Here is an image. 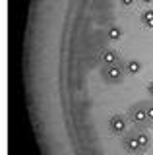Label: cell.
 Returning <instances> with one entry per match:
<instances>
[{
  "label": "cell",
  "instance_id": "6da1fadb",
  "mask_svg": "<svg viewBox=\"0 0 153 155\" xmlns=\"http://www.w3.org/2000/svg\"><path fill=\"white\" fill-rule=\"evenodd\" d=\"M122 149L128 155H140L143 151H147L151 145V136L147 134L145 128H134L132 132L124 134L120 140Z\"/></svg>",
  "mask_w": 153,
  "mask_h": 155
},
{
  "label": "cell",
  "instance_id": "7a4b0ae2",
  "mask_svg": "<svg viewBox=\"0 0 153 155\" xmlns=\"http://www.w3.org/2000/svg\"><path fill=\"white\" fill-rule=\"evenodd\" d=\"M128 120L130 124H134V128H149V122H147V114H145V101H138V103L130 105L128 109Z\"/></svg>",
  "mask_w": 153,
  "mask_h": 155
},
{
  "label": "cell",
  "instance_id": "3957f363",
  "mask_svg": "<svg viewBox=\"0 0 153 155\" xmlns=\"http://www.w3.org/2000/svg\"><path fill=\"white\" fill-rule=\"evenodd\" d=\"M101 78L105 84H120L124 80V68L120 64H109L101 68Z\"/></svg>",
  "mask_w": 153,
  "mask_h": 155
},
{
  "label": "cell",
  "instance_id": "277c9868",
  "mask_svg": "<svg viewBox=\"0 0 153 155\" xmlns=\"http://www.w3.org/2000/svg\"><path fill=\"white\" fill-rule=\"evenodd\" d=\"M109 132L114 134V136H124L126 134V128H128V116L124 114H112L111 118H109Z\"/></svg>",
  "mask_w": 153,
  "mask_h": 155
},
{
  "label": "cell",
  "instance_id": "5b68a950",
  "mask_svg": "<svg viewBox=\"0 0 153 155\" xmlns=\"http://www.w3.org/2000/svg\"><path fill=\"white\" fill-rule=\"evenodd\" d=\"M101 62H103V66H109V64H120L118 52L114 51V48H103V51H101Z\"/></svg>",
  "mask_w": 153,
  "mask_h": 155
},
{
  "label": "cell",
  "instance_id": "8992f818",
  "mask_svg": "<svg viewBox=\"0 0 153 155\" xmlns=\"http://www.w3.org/2000/svg\"><path fill=\"white\" fill-rule=\"evenodd\" d=\"M124 72L126 74H140L142 72V62H138V60H128V62H124Z\"/></svg>",
  "mask_w": 153,
  "mask_h": 155
},
{
  "label": "cell",
  "instance_id": "52a82bcc",
  "mask_svg": "<svg viewBox=\"0 0 153 155\" xmlns=\"http://www.w3.org/2000/svg\"><path fill=\"white\" fill-rule=\"evenodd\" d=\"M107 37L111 39V41H118V39H122V29L116 27V25L109 27V29H107Z\"/></svg>",
  "mask_w": 153,
  "mask_h": 155
},
{
  "label": "cell",
  "instance_id": "ba28073f",
  "mask_svg": "<svg viewBox=\"0 0 153 155\" xmlns=\"http://www.w3.org/2000/svg\"><path fill=\"white\" fill-rule=\"evenodd\" d=\"M142 23L145 27L153 29V10H145V12L142 14Z\"/></svg>",
  "mask_w": 153,
  "mask_h": 155
},
{
  "label": "cell",
  "instance_id": "9c48e42d",
  "mask_svg": "<svg viewBox=\"0 0 153 155\" xmlns=\"http://www.w3.org/2000/svg\"><path fill=\"white\" fill-rule=\"evenodd\" d=\"M145 114H147V122H149V128L153 126V99L145 101Z\"/></svg>",
  "mask_w": 153,
  "mask_h": 155
},
{
  "label": "cell",
  "instance_id": "30bf717a",
  "mask_svg": "<svg viewBox=\"0 0 153 155\" xmlns=\"http://www.w3.org/2000/svg\"><path fill=\"white\" fill-rule=\"evenodd\" d=\"M147 93L153 97V81H149V84H147Z\"/></svg>",
  "mask_w": 153,
  "mask_h": 155
},
{
  "label": "cell",
  "instance_id": "8fae6325",
  "mask_svg": "<svg viewBox=\"0 0 153 155\" xmlns=\"http://www.w3.org/2000/svg\"><path fill=\"white\" fill-rule=\"evenodd\" d=\"M120 2H122V6H132V4H134V0H120Z\"/></svg>",
  "mask_w": 153,
  "mask_h": 155
},
{
  "label": "cell",
  "instance_id": "7c38bea8",
  "mask_svg": "<svg viewBox=\"0 0 153 155\" xmlns=\"http://www.w3.org/2000/svg\"><path fill=\"white\" fill-rule=\"evenodd\" d=\"M140 2H143V4H153V0H140Z\"/></svg>",
  "mask_w": 153,
  "mask_h": 155
}]
</instances>
